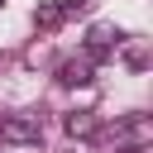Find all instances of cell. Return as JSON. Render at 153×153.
Segmentation results:
<instances>
[{
  "label": "cell",
  "instance_id": "obj_1",
  "mask_svg": "<svg viewBox=\"0 0 153 153\" xmlns=\"http://www.w3.org/2000/svg\"><path fill=\"white\" fill-rule=\"evenodd\" d=\"M0 139H5V143H38V139H43V129H38V120L10 115V120H0Z\"/></svg>",
  "mask_w": 153,
  "mask_h": 153
},
{
  "label": "cell",
  "instance_id": "obj_2",
  "mask_svg": "<svg viewBox=\"0 0 153 153\" xmlns=\"http://www.w3.org/2000/svg\"><path fill=\"white\" fill-rule=\"evenodd\" d=\"M62 81H72V86H76V81H91V57L67 62V67H62Z\"/></svg>",
  "mask_w": 153,
  "mask_h": 153
},
{
  "label": "cell",
  "instance_id": "obj_3",
  "mask_svg": "<svg viewBox=\"0 0 153 153\" xmlns=\"http://www.w3.org/2000/svg\"><path fill=\"white\" fill-rule=\"evenodd\" d=\"M91 129H96V120H91V115H72V120H67V134H76V139H86Z\"/></svg>",
  "mask_w": 153,
  "mask_h": 153
}]
</instances>
